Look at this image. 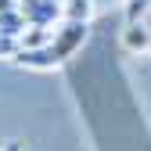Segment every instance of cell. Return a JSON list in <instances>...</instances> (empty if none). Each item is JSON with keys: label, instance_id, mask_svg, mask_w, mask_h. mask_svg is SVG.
Instances as JSON below:
<instances>
[{"label": "cell", "instance_id": "obj_1", "mask_svg": "<svg viewBox=\"0 0 151 151\" xmlns=\"http://www.w3.org/2000/svg\"><path fill=\"white\" fill-rule=\"evenodd\" d=\"M86 32H90V22L61 18V22L54 25V32L47 36L40 47H22L11 61L25 65V68H58V65H65L72 54L86 43Z\"/></svg>", "mask_w": 151, "mask_h": 151}, {"label": "cell", "instance_id": "obj_2", "mask_svg": "<svg viewBox=\"0 0 151 151\" xmlns=\"http://www.w3.org/2000/svg\"><path fill=\"white\" fill-rule=\"evenodd\" d=\"M25 22H29V36H25V47H40L47 36L54 32V25L61 22L65 14V0H18Z\"/></svg>", "mask_w": 151, "mask_h": 151}, {"label": "cell", "instance_id": "obj_3", "mask_svg": "<svg viewBox=\"0 0 151 151\" xmlns=\"http://www.w3.org/2000/svg\"><path fill=\"white\" fill-rule=\"evenodd\" d=\"M25 36H29V22L18 0H0V58H14L25 47Z\"/></svg>", "mask_w": 151, "mask_h": 151}, {"label": "cell", "instance_id": "obj_4", "mask_svg": "<svg viewBox=\"0 0 151 151\" xmlns=\"http://www.w3.org/2000/svg\"><path fill=\"white\" fill-rule=\"evenodd\" d=\"M93 14V4L90 0H65V14L61 18H79V22H90Z\"/></svg>", "mask_w": 151, "mask_h": 151}, {"label": "cell", "instance_id": "obj_5", "mask_svg": "<svg viewBox=\"0 0 151 151\" xmlns=\"http://www.w3.org/2000/svg\"><path fill=\"white\" fill-rule=\"evenodd\" d=\"M0 151H22V144H14V140H11V144H4V147H0Z\"/></svg>", "mask_w": 151, "mask_h": 151}]
</instances>
